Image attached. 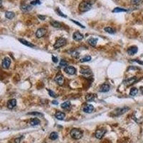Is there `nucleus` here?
Masks as SVG:
<instances>
[{
  "instance_id": "nucleus-1",
  "label": "nucleus",
  "mask_w": 143,
  "mask_h": 143,
  "mask_svg": "<svg viewBox=\"0 0 143 143\" xmlns=\"http://www.w3.org/2000/svg\"><path fill=\"white\" fill-rule=\"evenodd\" d=\"M70 136L72 138L75 139H80L83 136V132L81 130L77 129V128H74L70 131Z\"/></svg>"
},
{
  "instance_id": "nucleus-2",
  "label": "nucleus",
  "mask_w": 143,
  "mask_h": 143,
  "mask_svg": "<svg viewBox=\"0 0 143 143\" xmlns=\"http://www.w3.org/2000/svg\"><path fill=\"white\" fill-rule=\"evenodd\" d=\"M91 8H92V4L87 1L82 2L79 5V10L81 12H86L90 10Z\"/></svg>"
},
{
  "instance_id": "nucleus-3",
  "label": "nucleus",
  "mask_w": 143,
  "mask_h": 143,
  "mask_svg": "<svg viewBox=\"0 0 143 143\" xmlns=\"http://www.w3.org/2000/svg\"><path fill=\"white\" fill-rule=\"evenodd\" d=\"M66 43H67V40H66V39L62 38V37L59 38V39L56 41V42L55 43V44H54V47H55V49H59V48H60V47L64 46V45L66 44Z\"/></svg>"
},
{
  "instance_id": "nucleus-4",
  "label": "nucleus",
  "mask_w": 143,
  "mask_h": 143,
  "mask_svg": "<svg viewBox=\"0 0 143 143\" xmlns=\"http://www.w3.org/2000/svg\"><path fill=\"white\" fill-rule=\"evenodd\" d=\"M55 82L59 85V86H62L64 83V77L61 74H58L56 75V77H55Z\"/></svg>"
},
{
  "instance_id": "nucleus-5",
  "label": "nucleus",
  "mask_w": 143,
  "mask_h": 143,
  "mask_svg": "<svg viewBox=\"0 0 143 143\" xmlns=\"http://www.w3.org/2000/svg\"><path fill=\"white\" fill-rule=\"evenodd\" d=\"M64 71L67 74H69V75H75L76 74V69L72 67V66H67L64 67Z\"/></svg>"
},
{
  "instance_id": "nucleus-6",
  "label": "nucleus",
  "mask_w": 143,
  "mask_h": 143,
  "mask_svg": "<svg viewBox=\"0 0 143 143\" xmlns=\"http://www.w3.org/2000/svg\"><path fill=\"white\" fill-rule=\"evenodd\" d=\"M130 109L129 107H123V108H119V109H117L114 111V116H120L122 114H124L125 112H127L128 110Z\"/></svg>"
},
{
  "instance_id": "nucleus-7",
  "label": "nucleus",
  "mask_w": 143,
  "mask_h": 143,
  "mask_svg": "<svg viewBox=\"0 0 143 143\" xmlns=\"http://www.w3.org/2000/svg\"><path fill=\"white\" fill-rule=\"evenodd\" d=\"M107 130L105 129H100V130H97L94 133V136L96 138L100 139L102 138V137L105 135V134L106 133Z\"/></svg>"
},
{
  "instance_id": "nucleus-8",
  "label": "nucleus",
  "mask_w": 143,
  "mask_h": 143,
  "mask_svg": "<svg viewBox=\"0 0 143 143\" xmlns=\"http://www.w3.org/2000/svg\"><path fill=\"white\" fill-rule=\"evenodd\" d=\"M46 33V29L44 28H39L37 30L36 32V37L37 38H41L42 37H44Z\"/></svg>"
},
{
  "instance_id": "nucleus-9",
  "label": "nucleus",
  "mask_w": 143,
  "mask_h": 143,
  "mask_svg": "<svg viewBox=\"0 0 143 143\" xmlns=\"http://www.w3.org/2000/svg\"><path fill=\"white\" fill-rule=\"evenodd\" d=\"M11 64V59L9 57H5L2 62V66L4 69H8Z\"/></svg>"
},
{
  "instance_id": "nucleus-10",
  "label": "nucleus",
  "mask_w": 143,
  "mask_h": 143,
  "mask_svg": "<svg viewBox=\"0 0 143 143\" xmlns=\"http://www.w3.org/2000/svg\"><path fill=\"white\" fill-rule=\"evenodd\" d=\"M17 105V100L15 99H11L9 100H8L7 103V107L8 109H12Z\"/></svg>"
},
{
  "instance_id": "nucleus-11",
  "label": "nucleus",
  "mask_w": 143,
  "mask_h": 143,
  "mask_svg": "<svg viewBox=\"0 0 143 143\" xmlns=\"http://www.w3.org/2000/svg\"><path fill=\"white\" fill-rule=\"evenodd\" d=\"M94 106L92 105H89V104H87V105H84V107H83V111L85 113H92L94 111Z\"/></svg>"
},
{
  "instance_id": "nucleus-12",
  "label": "nucleus",
  "mask_w": 143,
  "mask_h": 143,
  "mask_svg": "<svg viewBox=\"0 0 143 143\" xmlns=\"http://www.w3.org/2000/svg\"><path fill=\"white\" fill-rule=\"evenodd\" d=\"M137 80V77H130V78L127 79L126 80L124 81L123 83H124L126 86H130V85L134 84Z\"/></svg>"
},
{
  "instance_id": "nucleus-13",
  "label": "nucleus",
  "mask_w": 143,
  "mask_h": 143,
  "mask_svg": "<svg viewBox=\"0 0 143 143\" xmlns=\"http://www.w3.org/2000/svg\"><path fill=\"white\" fill-rule=\"evenodd\" d=\"M137 51H138L137 47L135 46H130V47H129V48H128L127 53L130 55H134L137 52Z\"/></svg>"
},
{
  "instance_id": "nucleus-14",
  "label": "nucleus",
  "mask_w": 143,
  "mask_h": 143,
  "mask_svg": "<svg viewBox=\"0 0 143 143\" xmlns=\"http://www.w3.org/2000/svg\"><path fill=\"white\" fill-rule=\"evenodd\" d=\"M84 38V36L79 32H76L73 34V39L75 41H81Z\"/></svg>"
},
{
  "instance_id": "nucleus-15",
  "label": "nucleus",
  "mask_w": 143,
  "mask_h": 143,
  "mask_svg": "<svg viewBox=\"0 0 143 143\" xmlns=\"http://www.w3.org/2000/svg\"><path fill=\"white\" fill-rule=\"evenodd\" d=\"M55 117L57 119V120H63L65 118V114L62 112L60 111H57L55 114Z\"/></svg>"
},
{
  "instance_id": "nucleus-16",
  "label": "nucleus",
  "mask_w": 143,
  "mask_h": 143,
  "mask_svg": "<svg viewBox=\"0 0 143 143\" xmlns=\"http://www.w3.org/2000/svg\"><path fill=\"white\" fill-rule=\"evenodd\" d=\"M109 89H110V87H109V85L108 84H103L100 87L99 91L100 92H107L109 90Z\"/></svg>"
},
{
  "instance_id": "nucleus-17",
  "label": "nucleus",
  "mask_w": 143,
  "mask_h": 143,
  "mask_svg": "<svg viewBox=\"0 0 143 143\" xmlns=\"http://www.w3.org/2000/svg\"><path fill=\"white\" fill-rule=\"evenodd\" d=\"M80 73L84 75L88 76V75H90L92 74V71L88 68H87V69L86 68H81L80 69Z\"/></svg>"
},
{
  "instance_id": "nucleus-18",
  "label": "nucleus",
  "mask_w": 143,
  "mask_h": 143,
  "mask_svg": "<svg viewBox=\"0 0 143 143\" xmlns=\"http://www.w3.org/2000/svg\"><path fill=\"white\" fill-rule=\"evenodd\" d=\"M21 10L24 12H29L32 10V6H29V5H27V4H24L22 6H21Z\"/></svg>"
},
{
  "instance_id": "nucleus-19",
  "label": "nucleus",
  "mask_w": 143,
  "mask_h": 143,
  "mask_svg": "<svg viewBox=\"0 0 143 143\" xmlns=\"http://www.w3.org/2000/svg\"><path fill=\"white\" fill-rule=\"evenodd\" d=\"M39 123H40V120L37 118H33L29 120V124L32 126H37V125H39Z\"/></svg>"
},
{
  "instance_id": "nucleus-20",
  "label": "nucleus",
  "mask_w": 143,
  "mask_h": 143,
  "mask_svg": "<svg viewBox=\"0 0 143 143\" xmlns=\"http://www.w3.org/2000/svg\"><path fill=\"white\" fill-rule=\"evenodd\" d=\"M19 42H20L21 44H25V45H26V46H29V47H34V44H32V43H30V42H29L26 41L25 39H19Z\"/></svg>"
},
{
  "instance_id": "nucleus-21",
  "label": "nucleus",
  "mask_w": 143,
  "mask_h": 143,
  "mask_svg": "<svg viewBox=\"0 0 143 143\" xmlns=\"http://www.w3.org/2000/svg\"><path fill=\"white\" fill-rule=\"evenodd\" d=\"M61 107L65 110H67V109H69L71 108V103L70 102H65L64 103H62L61 105Z\"/></svg>"
},
{
  "instance_id": "nucleus-22",
  "label": "nucleus",
  "mask_w": 143,
  "mask_h": 143,
  "mask_svg": "<svg viewBox=\"0 0 143 143\" xmlns=\"http://www.w3.org/2000/svg\"><path fill=\"white\" fill-rule=\"evenodd\" d=\"M50 25H51L52 27H55V28H60V27H61V24H60L59 22L55 21V20H52V21H50Z\"/></svg>"
},
{
  "instance_id": "nucleus-23",
  "label": "nucleus",
  "mask_w": 143,
  "mask_h": 143,
  "mask_svg": "<svg viewBox=\"0 0 143 143\" xmlns=\"http://www.w3.org/2000/svg\"><path fill=\"white\" fill-rule=\"evenodd\" d=\"M87 42L89 43V45H91L92 46H95L97 44V39H94V38H91L89 39Z\"/></svg>"
},
{
  "instance_id": "nucleus-24",
  "label": "nucleus",
  "mask_w": 143,
  "mask_h": 143,
  "mask_svg": "<svg viewBox=\"0 0 143 143\" xmlns=\"http://www.w3.org/2000/svg\"><path fill=\"white\" fill-rule=\"evenodd\" d=\"M127 12V10L126 9H123V8H120V7H115L113 10L112 12L113 13H119V12Z\"/></svg>"
},
{
  "instance_id": "nucleus-25",
  "label": "nucleus",
  "mask_w": 143,
  "mask_h": 143,
  "mask_svg": "<svg viewBox=\"0 0 143 143\" xmlns=\"http://www.w3.org/2000/svg\"><path fill=\"white\" fill-rule=\"evenodd\" d=\"M15 16V14L12 12H5V17L9 19H12Z\"/></svg>"
},
{
  "instance_id": "nucleus-26",
  "label": "nucleus",
  "mask_w": 143,
  "mask_h": 143,
  "mask_svg": "<svg viewBox=\"0 0 143 143\" xmlns=\"http://www.w3.org/2000/svg\"><path fill=\"white\" fill-rule=\"evenodd\" d=\"M85 98H86L87 101L91 102V101H93V100H94L95 96H94L93 94H88L86 95V97H85Z\"/></svg>"
},
{
  "instance_id": "nucleus-27",
  "label": "nucleus",
  "mask_w": 143,
  "mask_h": 143,
  "mask_svg": "<svg viewBox=\"0 0 143 143\" xmlns=\"http://www.w3.org/2000/svg\"><path fill=\"white\" fill-rule=\"evenodd\" d=\"M137 93H138V89L136 88V87H133V88L131 89L130 94L131 95V96L134 97V96H136V95L137 94Z\"/></svg>"
},
{
  "instance_id": "nucleus-28",
  "label": "nucleus",
  "mask_w": 143,
  "mask_h": 143,
  "mask_svg": "<svg viewBox=\"0 0 143 143\" xmlns=\"http://www.w3.org/2000/svg\"><path fill=\"white\" fill-rule=\"evenodd\" d=\"M50 138L52 139V140H55L58 138V134L57 132H52L50 133Z\"/></svg>"
},
{
  "instance_id": "nucleus-29",
  "label": "nucleus",
  "mask_w": 143,
  "mask_h": 143,
  "mask_svg": "<svg viewBox=\"0 0 143 143\" xmlns=\"http://www.w3.org/2000/svg\"><path fill=\"white\" fill-rule=\"evenodd\" d=\"M28 115H34V116H37V117H43L44 115L43 114L40 113V112H29L27 113Z\"/></svg>"
},
{
  "instance_id": "nucleus-30",
  "label": "nucleus",
  "mask_w": 143,
  "mask_h": 143,
  "mask_svg": "<svg viewBox=\"0 0 143 143\" xmlns=\"http://www.w3.org/2000/svg\"><path fill=\"white\" fill-rule=\"evenodd\" d=\"M91 59H92V57H90V56H85V57H82L81 59H80V62H89L90 60H91Z\"/></svg>"
},
{
  "instance_id": "nucleus-31",
  "label": "nucleus",
  "mask_w": 143,
  "mask_h": 143,
  "mask_svg": "<svg viewBox=\"0 0 143 143\" xmlns=\"http://www.w3.org/2000/svg\"><path fill=\"white\" fill-rule=\"evenodd\" d=\"M104 29H105V31L106 32H107V33H109V34H114V32H115V31H114L112 28L109 27H105Z\"/></svg>"
},
{
  "instance_id": "nucleus-32",
  "label": "nucleus",
  "mask_w": 143,
  "mask_h": 143,
  "mask_svg": "<svg viewBox=\"0 0 143 143\" xmlns=\"http://www.w3.org/2000/svg\"><path fill=\"white\" fill-rule=\"evenodd\" d=\"M48 92H49V94H50V96H51L52 97H54V98L57 97L58 95H57L55 92H53L52 90H51V89H48Z\"/></svg>"
},
{
  "instance_id": "nucleus-33",
  "label": "nucleus",
  "mask_w": 143,
  "mask_h": 143,
  "mask_svg": "<svg viewBox=\"0 0 143 143\" xmlns=\"http://www.w3.org/2000/svg\"><path fill=\"white\" fill-rule=\"evenodd\" d=\"M56 12L57 13V14H59L60 17H64V18H66L67 17V16L65 15V14H64L61 11H60V9H59V8H57V9H56Z\"/></svg>"
},
{
  "instance_id": "nucleus-34",
  "label": "nucleus",
  "mask_w": 143,
  "mask_h": 143,
  "mask_svg": "<svg viewBox=\"0 0 143 143\" xmlns=\"http://www.w3.org/2000/svg\"><path fill=\"white\" fill-rule=\"evenodd\" d=\"M59 66L60 67H67V66H68V62H66L65 60L62 59L60 63H59Z\"/></svg>"
},
{
  "instance_id": "nucleus-35",
  "label": "nucleus",
  "mask_w": 143,
  "mask_h": 143,
  "mask_svg": "<svg viewBox=\"0 0 143 143\" xmlns=\"http://www.w3.org/2000/svg\"><path fill=\"white\" fill-rule=\"evenodd\" d=\"M31 4H32V5L41 4V2L39 1V0H35V1H32V2H31Z\"/></svg>"
},
{
  "instance_id": "nucleus-36",
  "label": "nucleus",
  "mask_w": 143,
  "mask_h": 143,
  "mask_svg": "<svg viewBox=\"0 0 143 143\" xmlns=\"http://www.w3.org/2000/svg\"><path fill=\"white\" fill-rule=\"evenodd\" d=\"M72 56L73 57H75V58H77V57H79L80 54L77 52H74L72 53Z\"/></svg>"
},
{
  "instance_id": "nucleus-37",
  "label": "nucleus",
  "mask_w": 143,
  "mask_h": 143,
  "mask_svg": "<svg viewBox=\"0 0 143 143\" xmlns=\"http://www.w3.org/2000/svg\"><path fill=\"white\" fill-rule=\"evenodd\" d=\"M72 21V22H74L75 24H76V25H79L80 27H81L82 28H85L82 25V24H80V23H79V22H77V21H75V20H73V19H70Z\"/></svg>"
},
{
  "instance_id": "nucleus-38",
  "label": "nucleus",
  "mask_w": 143,
  "mask_h": 143,
  "mask_svg": "<svg viewBox=\"0 0 143 143\" xmlns=\"http://www.w3.org/2000/svg\"><path fill=\"white\" fill-rule=\"evenodd\" d=\"M142 2V0H131V2L133 4H137Z\"/></svg>"
},
{
  "instance_id": "nucleus-39",
  "label": "nucleus",
  "mask_w": 143,
  "mask_h": 143,
  "mask_svg": "<svg viewBox=\"0 0 143 143\" xmlns=\"http://www.w3.org/2000/svg\"><path fill=\"white\" fill-rule=\"evenodd\" d=\"M38 18L40 19L41 20H44L46 19V16H44V15H38Z\"/></svg>"
},
{
  "instance_id": "nucleus-40",
  "label": "nucleus",
  "mask_w": 143,
  "mask_h": 143,
  "mask_svg": "<svg viewBox=\"0 0 143 143\" xmlns=\"http://www.w3.org/2000/svg\"><path fill=\"white\" fill-rule=\"evenodd\" d=\"M52 60H53V62H54L55 63H57V62H58V58H57V57H55V56H52Z\"/></svg>"
},
{
  "instance_id": "nucleus-41",
  "label": "nucleus",
  "mask_w": 143,
  "mask_h": 143,
  "mask_svg": "<svg viewBox=\"0 0 143 143\" xmlns=\"http://www.w3.org/2000/svg\"><path fill=\"white\" fill-rule=\"evenodd\" d=\"M133 62H137V63H138V64H139L143 65V62H142V61H139V60H137V59H134Z\"/></svg>"
},
{
  "instance_id": "nucleus-42",
  "label": "nucleus",
  "mask_w": 143,
  "mask_h": 143,
  "mask_svg": "<svg viewBox=\"0 0 143 143\" xmlns=\"http://www.w3.org/2000/svg\"><path fill=\"white\" fill-rule=\"evenodd\" d=\"M52 104H54V105H58V102H57V101H53V102H52Z\"/></svg>"
},
{
  "instance_id": "nucleus-43",
  "label": "nucleus",
  "mask_w": 143,
  "mask_h": 143,
  "mask_svg": "<svg viewBox=\"0 0 143 143\" xmlns=\"http://www.w3.org/2000/svg\"><path fill=\"white\" fill-rule=\"evenodd\" d=\"M140 90H141V92H142V94H143V87H141V88H140Z\"/></svg>"
}]
</instances>
